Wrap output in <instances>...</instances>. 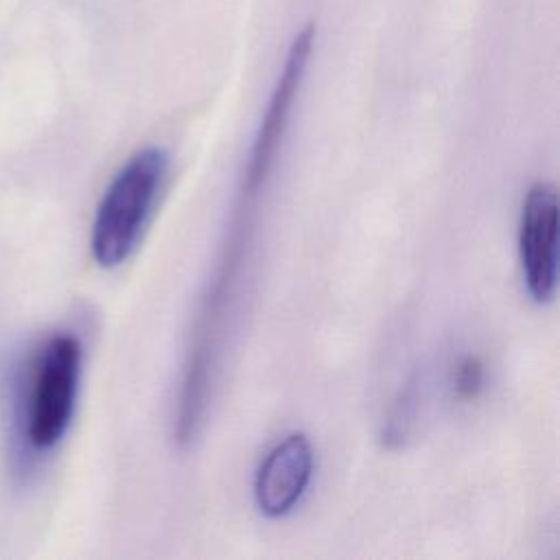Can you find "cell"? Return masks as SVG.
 I'll use <instances>...</instances> for the list:
<instances>
[{"label": "cell", "mask_w": 560, "mask_h": 560, "mask_svg": "<svg viewBox=\"0 0 560 560\" xmlns=\"http://www.w3.org/2000/svg\"><path fill=\"white\" fill-rule=\"evenodd\" d=\"M518 258L532 300L551 302L558 289V190L551 182H536L523 199Z\"/></svg>", "instance_id": "3957f363"}, {"label": "cell", "mask_w": 560, "mask_h": 560, "mask_svg": "<svg viewBox=\"0 0 560 560\" xmlns=\"http://www.w3.org/2000/svg\"><path fill=\"white\" fill-rule=\"evenodd\" d=\"M483 383V365L479 357H464L455 368V392L459 398H475Z\"/></svg>", "instance_id": "5b68a950"}, {"label": "cell", "mask_w": 560, "mask_h": 560, "mask_svg": "<svg viewBox=\"0 0 560 560\" xmlns=\"http://www.w3.org/2000/svg\"><path fill=\"white\" fill-rule=\"evenodd\" d=\"M168 171V153L158 144L136 151L109 182L92 225V256L105 267H118L138 247L158 203Z\"/></svg>", "instance_id": "6da1fadb"}, {"label": "cell", "mask_w": 560, "mask_h": 560, "mask_svg": "<svg viewBox=\"0 0 560 560\" xmlns=\"http://www.w3.org/2000/svg\"><path fill=\"white\" fill-rule=\"evenodd\" d=\"M81 374V343L74 335H55L37 352L22 398L24 440L35 451L52 448L74 413Z\"/></svg>", "instance_id": "7a4b0ae2"}, {"label": "cell", "mask_w": 560, "mask_h": 560, "mask_svg": "<svg viewBox=\"0 0 560 560\" xmlns=\"http://www.w3.org/2000/svg\"><path fill=\"white\" fill-rule=\"evenodd\" d=\"M315 453L311 440L295 431L284 435L258 464L254 501L260 514L282 518L295 510L313 479Z\"/></svg>", "instance_id": "277c9868"}]
</instances>
